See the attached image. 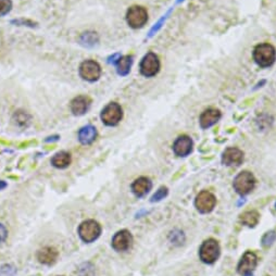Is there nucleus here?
<instances>
[{"label": "nucleus", "mask_w": 276, "mask_h": 276, "mask_svg": "<svg viewBox=\"0 0 276 276\" xmlns=\"http://www.w3.org/2000/svg\"><path fill=\"white\" fill-rule=\"evenodd\" d=\"M252 56L259 67L269 68L276 60V50L271 44H260L256 46Z\"/></svg>", "instance_id": "f257e3e1"}, {"label": "nucleus", "mask_w": 276, "mask_h": 276, "mask_svg": "<svg viewBox=\"0 0 276 276\" xmlns=\"http://www.w3.org/2000/svg\"><path fill=\"white\" fill-rule=\"evenodd\" d=\"M256 186V178L251 172L242 171L234 178L233 187L240 196H246L254 191Z\"/></svg>", "instance_id": "f03ea898"}, {"label": "nucleus", "mask_w": 276, "mask_h": 276, "mask_svg": "<svg viewBox=\"0 0 276 276\" xmlns=\"http://www.w3.org/2000/svg\"><path fill=\"white\" fill-rule=\"evenodd\" d=\"M220 252L219 242L213 238H209L201 243L199 248V258L203 263L212 264L219 259Z\"/></svg>", "instance_id": "7ed1b4c3"}, {"label": "nucleus", "mask_w": 276, "mask_h": 276, "mask_svg": "<svg viewBox=\"0 0 276 276\" xmlns=\"http://www.w3.org/2000/svg\"><path fill=\"white\" fill-rule=\"evenodd\" d=\"M100 234L101 226L94 220L84 221L80 227H78V235H80L81 239L86 243H90L98 239Z\"/></svg>", "instance_id": "20e7f679"}, {"label": "nucleus", "mask_w": 276, "mask_h": 276, "mask_svg": "<svg viewBox=\"0 0 276 276\" xmlns=\"http://www.w3.org/2000/svg\"><path fill=\"white\" fill-rule=\"evenodd\" d=\"M101 121L107 126H115L119 124L123 117V110L121 106L116 102H110L104 109H102Z\"/></svg>", "instance_id": "39448f33"}, {"label": "nucleus", "mask_w": 276, "mask_h": 276, "mask_svg": "<svg viewBox=\"0 0 276 276\" xmlns=\"http://www.w3.org/2000/svg\"><path fill=\"white\" fill-rule=\"evenodd\" d=\"M148 21V12L144 7L133 6L126 13V22L132 28L143 27Z\"/></svg>", "instance_id": "423d86ee"}, {"label": "nucleus", "mask_w": 276, "mask_h": 276, "mask_svg": "<svg viewBox=\"0 0 276 276\" xmlns=\"http://www.w3.org/2000/svg\"><path fill=\"white\" fill-rule=\"evenodd\" d=\"M140 73L146 77H152L158 74L160 70V60L154 52H148L140 61Z\"/></svg>", "instance_id": "0eeeda50"}, {"label": "nucleus", "mask_w": 276, "mask_h": 276, "mask_svg": "<svg viewBox=\"0 0 276 276\" xmlns=\"http://www.w3.org/2000/svg\"><path fill=\"white\" fill-rule=\"evenodd\" d=\"M217 206V198L216 196L208 192V191H202L198 195H197L195 199V207L198 210L200 213H210L211 211Z\"/></svg>", "instance_id": "6e6552de"}, {"label": "nucleus", "mask_w": 276, "mask_h": 276, "mask_svg": "<svg viewBox=\"0 0 276 276\" xmlns=\"http://www.w3.org/2000/svg\"><path fill=\"white\" fill-rule=\"evenodd\" d=\"M80 75L84 81L96 82L101 75V68L98 62L94 60H86L80 67Z\"/></svg>", "instance_id": "1a4fd4ad"}, {"label": "nucleus", "mask_w": 276, "mask_h": 276, "mask_svg": "<svg viewBox=\"0 0 276 276\" xmlns=\"http://www.w3.org/2000/svg\"><path fill=\"white\" fill-rule=\"evenodd\" d=\"M258 265V257L252 251H246L237 265V272L241 276H250Z\"/></svg>", "instance_id": "9d476101"}, {"label": "nucleus", "mask_w": 276, "mask_h": 276, "mask_svg": "<svg viewBox=\"0 0 276 276\" xmlns=\"http://www.w3.org/2000/svg\"><path fill=\"white\" fill-rule=\"evenodd\" d=\"M111 245L112 248L117 252L129 250L133 245V236L131 232L128 230H121L115 233Z\"/></svg>", "instance_id": "9b49d317"}, {"label": "nucleus", "mask_w": 276, "mask_h": 276, "mask_svg": "<svg viewBox=\"0 0 276 276\" xmlns=\"http://www.w3.org/2000/svg\"><path fill=\"white\" fill-rule=\"evenodd\" d=\"M243 162V152L236 147L226 148L222 155V163L227 167H238Z\"/></svg>", "instance_id": "f8f14e48"}, {"label": "nucleus", "mask_w": 276, "mask_h": 276, "mask_svg": "<svg viewBox=\"0 0 276 276\" xmlns=\"http://www.w3.org/2000/svg\"><path fill=\"white\" fill-rule=\"evenodd\" d=\"M194 143L192 138L187 135H182L176 138L173 144V151L177 157H187L193 151Z\"/></svg>", "instance_id": "ddd939ff"}, {"label": "nucleus", "mask_w": 276, "mask_h": 276, "mask_svg": "<svg viewBox=\"0 0 276 276\" xmlns=\"http://www.w3.org/2000/svg\"><path fill=\"white\" fill-rule=\"evenodd\" d=\"M221 116H222V114H221L220 110L218 109L209 108L207 110H204L199 117L201 129H209L211 126H213L220 121Z\"/></svg>", "instance_id": "4468645a"}, {"label": "nucleus", "mask_w": 276, "mask_h": 276, "mask_svg": "<svg viewBox=\"0 0 276 276\" xmlns=\"http://www.w3.org/2000/svg\"><path fill=\"white\" fill-rule=\"evenodd\" d=\"M91 105V100L87 96H77L71 101L70 109L74 115H83L88 111Z\"/></svg>", "instance_id": "2eb2a0df"}, {"label": "nucleus", "mask_w": 276, "mask_h": 276, "mask_svg": "<svg viewBox=\"0 0 276 276\" xmlns=\"http://www.w3.org/2000/svg\"><path fill=\"white\" fill-rule=\"evenodd\" d=\"M152 188V182L150 178L141 176L135 179L132 184V192L134 193L138 198H141V197L146 196L149 192L151 191Z\"/></svg>", "instance_id": "dca6fc26"}, {"label": "nucleus", "mask_w": 276, "mask_h": 276, "mask_svg": "<svg viewBox=\"0 0 276 276\" xmlns=\"http://www.w3.org/2000/svg\"><path fill=\"white\" fill-rule=\"evenodd\" d=\"M58 251L53 247H44L37 252V260L42 264L51 265L57 261Z\"/></svg>", "instance_id": "f3484780"}, {"label": "nucleus", "mask_w": 276, "mask_h": 276, "mask_svg": "<svg viewBox=\"0 0 276 276\" xmlns=\"http://www.w3.org/2000/svg\"><path fill=\"white\" fill-rule=\"evenodd\" d=\"M97 137V130L93 125H86L78 131V140L83 145H90Z\"/></svg>", "instance_id": "a211bd4d"}, {"label": "nucleus", "mask_w": 276, "mask_h": 276, "mask_svg": "<svg viewBox=\"0 0 276 276\" xmlns=\"http://www.w3.org/2000/svg\"><path fill=\"white\" fill-rule=\"evenodd\" d=\"M71 163V155L67 151H60L54 155L51 159V164L57 169H66Z\"/></svg>", "instance_id": "6ab92c4d"}, {"label": "nucleus", "mask_w": 276, "mask_h": 276, "mask_svg": "<svg viewBox=\"0 0 276 276\" xmlns=\"http://www.w3.org/2000/svg\"><path fill=\"white\" fill-rule=\"evenodd\" d=\"M132 63H133V57H131V56L120 57L115 63L117 73H119L121 76L128 75L131 71Z\"/></svg>", "instance_id": "aec40b11"}, {"label": "nucleus", "mask_w": 276, "mask_h": 276, "mask_svg": "<svg viewBox=\"0 0 276 276\" xmlns=\"http://www.w3.org/2000/svg\"><path fill=\"white\" fill-rule=\"evenodd\" d=\"M260 220V214L257 211L251 210V211H246L245 213H242L240 216V222L249 227H255Z\"/></svg>", "instance_id": "412c9836"}, {"label": "nucleus", "mask_w": 276, "mask_h": 276, "mask_svg": "<svg viewBox=\"0 0 276 276\" xmlns=\"http://www.w3.org/2000/svg\"><path fill=\"white\" fill-rule=\"evenodd\" d=\"M14 122L19 126H25L26 128V126H28V124L30 122V117L25 112L18 111L17 113L14 114Z\"/></svg>", "instance_id": "4be33fe9"}, {"label": "nucleus", "mask_w": 276, "mask_h": 276, "mask_svg": "<svg viewBox=\"0 0 276 276\" xmlns=\"http://www.w3.org/2000/svg\"><path fill=\"white\" fill-rule=\"evenodd\" d=\"M97 41H98V39H97L96 33H90V32H87V33H84L83 36H82V38H81V42L85 43V45L87 46V47L95 46V44H96Z\"/></svg>", "instance_id": "5701e85b"}, {"label": "nucleus", "mask_w": 276, "mask_h": 276, "mask_svg": "<svg viewBox=\"0 0 276 276\" xmlns=\"http://www.w3.org/2000/svg\"><path fill=\"white\" fill-rule=\"evenodd\" d=\"M168 194H169V189H168V187H165V186L160 187V188L158 189V191L152 195V197H151V202H158V201H160V200L164 199L165 197L168 196Z\"/></svg>", "instance_id": "b1692460"}, {"label": "nucleus", "mask_w": 276, "mask_h": 276, "mask_svg": "<svg viewBox=\"0 0 276 276\" xmlns=\"http://www.w3.org/2000/svg\"><path fill=\"white\" fill-rule=\"evenodd\" d=\"M12 9L11 0H0V17L8 14Z\"/></svg>", "instance_id": "393cba45"}, {"label": "nucleus", "mask_w": 276, "mask_h": 276, "mask_svg": "<svg viewBox=\"0 0 276 276\" xmlns=\"http://www.w3.org/2000/svg\"><path fill=\"white\" fill-rule=\"evenodd\" d=\"M275 240H276V233L274 231L267 232L264 234V236L262 237V245L264 247H269Z\"/></svg>", "instance_id": "a878e982"}, {"label": "nucleus", "mask_w": 276, "mask_h": 276, "mask_svg": "<svg viewBox=\"0 0 276 276\" xmlns=\"http://www.w3.org/2000/svg\"><path fill=\"white\" fill-rule=\"evenodd\" d=\"M7 237H8V230L4 224L0 223V243L5 242Z\"/></svg>", "instance_id": "bb28decb"}, {"label": "nucleus", "mask_w": 276, "mask_h": 276, "mask_svg": "<svg viewBox=\"0 0 276 276\" xmlns=\"http://www.w3.org/2000/svg\"><path fill=\"white\" fill-rule=\"evenodd\" d=\"M275 208H276V204H275Z\"/></svg>", "instance_id": "cd10ccee"}]
</instances>
